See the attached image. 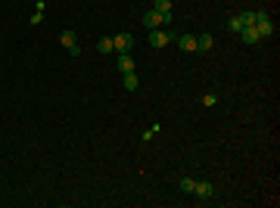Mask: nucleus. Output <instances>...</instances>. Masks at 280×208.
<instances>
[{"instance_id": "1", "label": "nucleus", "mask_w": 280, "mask_h": 208, "mask_svg": "<svg viewBox=\"0 0 280 208\" xmlns=\"http://www.w3.org/2000/svg\"><path fill=\"white\" fill-rule=\"evenodd\" d=\"M190 196H196V199H215L218 189H215V184H209V180H193V193Z\"/></svg>"}, {"instance_id": "2", "label": "nucleus", "mask_w": 280, "mask_h": 208, "mask_svg": "<svg viewBox=\"0 0 280 208\" xmlns=\"http://www.w3.org/2000/svg\"><path fill=\"white\" fill-rule=\"evenodd\" d=\"M256 31H258V38H271V35H274L271 16H268L265 10H258V13H256Z\"/></svg>"}, {"instance_id": "3", "label": "nucleus", "mask_w": 280, "mask_h": 208, "mask_svg": "<svg viewBox=\"0 0 280 208\" xmlns=\"http://www.w3.org/2000/svg\"><path fill=\"white\" fill-rule=\"evenodd\" d=\"M172 40H174V31H165V28H152L150 31V44L152 47H168V44H172Z\"/></svg>"}, {"instance_id": "4", "label": "nucleus", "mask_w": 280, "mask_h": 208, "mask_svg": "<svg viewBox=\"0 0 280 208\" xmlns=\"http://www.w3.org/2000/svg\"><path fill=\"white\" fill-rule=\"evenodd\" d=\"M59 44H63L65 50H69L72 56H81V47H78V38H75V31H59Z\"/></svg>"}, {"instance_id": "5", "label": "nucleus", "mask_w": 280, "mask_h": 208, "mask_svg": "<svg viewBox=\"0 0 280 208\" xmlns=\"http://www.w3.org/2000/svg\"><path fill=\"white\" fill-rule=\"evenodd\" d=\"M131 47H134V38L128 35V31H122V35H112V50H118V53H128Z\"/></svg>"}, {"instance_id": "6", "label": "nucleus", "mask_w": 280, "mask_h": 208, "mask_svg": "<svg viewBox=\"0 0 280 208\" xmlns=\"http://www.w3.org/2000/svg\"><path fill=\"white\" fill-rule=\"evenodd\" d=\"M143 25H147L150 31L152 28H162V13H159V10H147V13H143Z\"/></svg>"}, {"instance_id": "7", "label": "nucleus", "mask_w": 280, "mask_h": 208, "mask_svg": "<svg viewBox=\"0 0 280 208\" xmlns=\"http://www.w3.org/2000/svg\"><path fill=\"white\" fill-rule=\"evenodd\" d=\"M212 47H215V38H212L209 31H202V35H196V53H209Z\"/></svg>"}, {"instance_id": "8", "label": "nucleus", "mask_w": 280, "mask_h": 208, "mask_svg": "<svg viewBox=\"0 0 280 208\" xmlns=\"http://www.w3.org/2000/svg\"><path fill=\"white\" fill-rule=\"evenodd\" d=\"M177 50H184V53H196V35H181V38H177Z\"/></svg>"}, {"instance_id": "9", "label": "nucleus", "mask_w": 280, "mask_h": 208, "mask_svg": "<svg viewBox=\"0 0 280 208\" xmlns=\"http://www.w3.org/2000/svg\"><path fill=\"white\" fill-rule=\"evenodd\" d=\"M240 38L246 40V44H258V40H261V38H258V31H256V25H246V28L240 31Z\"/></svg>"}, {"instance_id": "10", "label": "nucleus", "mask_w": 280, "mask_h": 208, "mask_svg": "<svg viewBox=\"0 0 280 208\" xmlns=\"http://www.w3.org/2000/svg\"><path fill=\"white\" fill-rule=\"evenodd\" d=\"M115 65H118V72H122V75L125 72H134V59H131L128 53H118V62Z\"/></svg>"}, {"instance_id": "11", "label": "nucleus", "mask_w": 280, "mask_h": 208, "mask_svg": "<svg viewBox=\"0 0 280 208\" xmlns=\"http://www.w3.org/2000/svg\"><path fill=\"white\" fill-rule=\"evenodd\" d=\"M137 87H140L137 75H134V72H125V90H137Z\"/></svg>"}, {"instance_id": "12", "label": "nucleus", "mask_w": 280, "mask_h": 208, "mask_svg": "<svg viewBox=\"0 0 280 208\" xmlns=\"http://www.w3.org/2000/svg\"><path fill=\"white\" fill-rule=\"evenodd\" d=\"M177 189L190 196V193H193V177H181V180H177Z\"/></svg>"}, {"instance_id": "13", "label": "nucleus", "mask_w": 280, "mask_h": 208, "mask_svg": "<svg viewBox=\"0 0 280 208\" xmlns=\"http://www.w3.org/2000/svg\"><path fill=\"white\" fill-rule=\"evenodd\" d=\"M227 28H231L234 35H240V31H243V22H240V16H231V22H227Z\"/></svg>"}, {"instance_id": "14", "label": "nucleus", "mask_w": 280, "mask_h": 208, "mask_svg": "<svg viewBox=\"0 0 280 208\" xmlns=\"http://www.w3.org/2000/svg\"><path fill=\"white\" fill-rule=\"evenodd\" d=\"M97 50H100V53H112V38H100Z\"/></svg>"}, {"instance_id": "15", "label": "nucleus", "mask_w": 280, "mask_h": 208, "mask_svg": "<svg viewBox=\"0 0 280 208\" xmlns=\"http://www.w3.org/2000/svg\"><path fill=\"white\" fill-rule=\"evenodd\" d=\"M237 16H240L243 28H246V25H256V13H249V10H246V13H237Z\"/></svg>"}, {"instance_id": "16", "label": "nucleus", "mask_w": 280, "mask_h": 208, "mask_svg": "<svg viewBox=\"0 0 280 208\" xmlns=\"http://www.w3.org/2000/svg\"><path fill=\"white\" fill-rule=\"evenodd\" d=\"M152 10H159V13H172V0H156V3H152Z\"/></svg>"}, {"instance_id": "17", "label": "nucleus", "mask_w": 280, "mask_h": 208, "mask_svg": "<svg viewBox=\"0 0 280 208\" xmlns=\"http://www.w3.org/2000/svg\"><path fill=\"white\" fill-rule=\"evenodd\" d=\"M218 103V94H206L202 96V106H215Z\"/></svg>"}]
</instances>
